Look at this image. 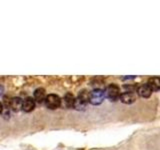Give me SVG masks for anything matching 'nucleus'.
Masks as SVG:
<instances>
[{
  "instance_id": "423d86ee",
  "label": "nucleus",
  "mask_w": 160,
  "mask_h": 150,
  "mask_svg": "<svg viewBox=\"0 0 160 150\" xmlns=\"http://www.w3.org/2000/svg\"><path fill=\"white\" fill-rule=\"evenodd\" d=\"M137 92L139 96H141L142 98H149L152 94V90L148 86L147 83H144L137 88Z\"/></svg>"
},
{
  "instance_id": "39448f33",
  "label": "nucleus",
  "mask_w": 160,
  "mask_h": 150,
  "mask_svg": "<svg viewBox=\"0 0 160 150\" xmlns=\"http://www.w3.org/2000/svg\"><path fill=\"white\" fill-rule=\"evenodd\" d=\"M119 99L124 104H132L136 100V95L133 93V91H125L121 93Z\"/></svg>"
},
{
  "instance_id": "7ed1b4c3",
  "label": "nucleus",
  "mask_w": 160,
  "mask_h": 150,
  "mask_svg": "<svg viewBox=\"0 0 160 150\" xmlns=\"http://www.w3.org/2000/svg\"><path fill=\"white\" fill-rule=\"evenodd\" d=\"M104 98H105V91H103L100 88H96L90 92L89 102L92 105H99L103 102Z\"/></svg>"
},
{
  "instance_id": "1a4fd4ad",
  "label": "nucleus",
  "mask_w": 160,
  "mask_h": 150,
  "mask_svg": "<svg viewBox=\"0 0 160 150\" xmlns=\"http://www.w3.org/2000/svg\"><path fill=\"white\" fill-rule=\"evenodd\" d=\"M34 108H35V100L31 97H27L23 101L22 110H24L25 112H31Z\"/></svg>"
},
{
  "instance_id": "0eeeda50",
  "label": "nucleus",
  "mask_w": 160,
  "mask_h": 150,
  "mask_svg": "<svg viewBox=\"0 0 160 150\" xmlns=\"http://www.w3.org/2000/svg\"><path fill=\"white\" fill-rule=\"evenodd\" d=\"M75 98L74 97V95L72 93H66L64 95V97H63V100H62V102H63V106L64 107H66V108H72L74 107V103H75Z\"/></svg>"
},
{
  "instance_id": "9b49d317",
  "label": "nucleus",
  "mask_w": 160,
  "mask_h": 150,
  "mask_svg": "<svg viewBox=\"0 0 160 150\" xmlns=\"http://www.w3.org/2000/svg\"><path fill=\"white\" fill-rule=\"evenodd\" d=\"M22 106H23V101L21 98L14 97L10 100V107L12 108L13 111H19L20 109H22Z\"/></svg>"
},
{
  "instance_id": "f03ea898",
  "label": "nucleus",
  "mask_w": 160,
  "mask_h": 150,
  "mask_svg": "<svg viewBox=\"0 0 160 150\" xmlns=\"http://www.w3.org/2000/svg\"><path fill=\"white\" fill-rule=\"evenodd\" d=\"M120 88L116 84H109L105 89V97H106L110 101H116L117 99L120 98Z\"/></svg>"
},
{
  "instance_id": "f257e3e1",
  "label": "nucleus",
  "mask_w": 160,
  "mask_h": 150,
  "mask_svg": "<svg viewBox=\"0 0 160 150\" xmlns=\"http://www.w3.org/2000/svg\"><path fill=\"white\" fill-rule=\"evenodd\" d=\"M89 98H90V92H88L87 90H81L79 92L77 98L75 99L74 108L76 110H83L86 107V104L89 102Z\"/></svg>"
},
{
  "instance_id": "20e7f679",
  "label": "nucleus",
  "mask_w": 160,
  "mask_h": 150,
  "mask_svg": "<svg viewBox=\"0 0 160 150\" xmlns=\"http://www.w3.org/2000/svg\"><path fill=\"white\" fill-rule=\"evenodd\" d=\"M62 100L60 99V97L56 94H49L46 96L45 99V105L49 109H56L61 105Z\"/></svg>"
},
{
  "instance_id": "f8f14e48",
  "label": "nucleus",
  "mask_w": 160,
  "mask_h": 150,
  "mask_svg": "<svg viewBox=\"0 0 160 150\" xmlns=\"http://www.w3.org/2000/svg\"><path fill=\"white\" fill-rule=\"evenodd\" d=\"M3 94V87L2 86H0V96Z\"/></svg>"
},
{
  "instance_id": "6e6552de",
  "label": "nucleus",
  "mask_w": 160,
  "mask_h": 150,
  "mask_svg": "<svg viewBox=\"0 0 160 150\" xmlns=\"http://www.w3.org/2000/svg\"><path fill=\"white\" fill-rule=\"evenodd\" d=\"M148 86L151 88L152 92H156L160 90V78L159 77H151L147 81Z\"/></svg>"
},
{
  "instance_id": "9d476101",
  "label": "nucleus",
  "mask_w": 160,
  "mask_h": 150,
  "mask_svg": "<svg viewBox=\"0 0 160 150\" xmlns=\"http://www.w3.org/2000/svg\"><path fill=\"white\" fill-rule=\"evenodd\" d=\"M46 99V93L43 88H37L34 91V100L38 103H42L43 101L45 102Z\"/></svg>"
},
{
  "instance_id": "ddd939ff",
  "label": "nucleus",
  "mask_w": 160,
  "mask_h": 150,
  "mask_svg": "<svg viewBox=\"0 0 160 150\" xmlns=\"http://www.w3.org/2000/svg\"><path fill=\"white\" fill-rule=\"evenodd\" d=\"M2 108H3V107H2V104L0 103V114H1V112H2Z\"/></svg>"
}]
</instances>
